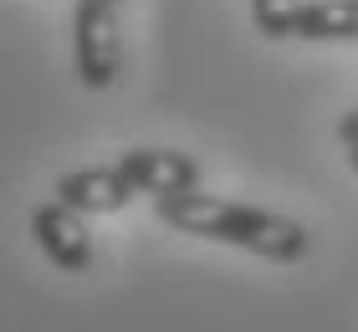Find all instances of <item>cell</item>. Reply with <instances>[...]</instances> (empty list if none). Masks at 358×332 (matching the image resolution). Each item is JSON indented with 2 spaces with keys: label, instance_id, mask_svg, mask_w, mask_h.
<instances>
[{
  "label": "cell",
  "instance_id": "obj_6",
  "mask_svg": "<svg viewBox=\"0 0 358 332\" xmlns=\"http://www.w3.org/2000/svg\"><path fill=\"white\" fill-rule=\"evenodd\" d=\"M297 41H358V0H302L292 15Z\"/></svg>",
  "mask_w": 358,
  "mask_h": 332
},
{
  "label": "cell",
  "instance_id": "obj_3",
  "mask_svg": "<svg viewBox=\"0 0 358 332\" xmlns=\"http://www.w3.org/2000/svg\"><path fill=\"white\" fill-rule=\"evenodd\" d=\"M31 236H36L41 256L67 276H83L92 266V230H87V215H77L72 205H36L31 210Z\"/></svg>",
  "mask_w": 358,
  "mask_h": 332
},
{
  "label": "cell",
  "instance_id": "obj_5",
  "mask_svg": "<svg viewBox=\"0 0 358 332\" xmlns=\"http://www.w3.org/2000/svg\"><path fill=\"white\" fill-rule=\"evenodd\" d=\"M52 194L62 199V205H72L77 215H113V210H123L138 189L128 185V174L118 169V164H103V169H72V174H62Z\"/></svg>",
  "mask_w": 358,
  "mask_h": 332
},
{
  "label": "cell",
  "instance_id": "obj_7",
  "mask_svg": "<svg viewBox=\"0 0 358 332\" xmlns=\"http://www.w3.org/2000/svg\"><path fill=\"white\" fill-rule=\"evenodd\" d=\"M302 0H251V15H256V31L266 41H292V15H297Z\"/></svg>",
  "mask_w": 358,
  "mask_h": 332
},
{
  "label": "cell",
  "instance_id": "obj_9",
  "mask_svg": "<svg viewBox=\"0 0 358 332\" xmlns=\"http://www.w3.org/2000/svg\"><path fill=\"white\" fill-rule=\"evenodd\" d=\"M348 164H353V174H358V143H353V148H348Z\"/></svg>",
  "mask_w": 358,
  "mask_h": 332
},
{
  "label": "cell",
  "instance_id": "obj_8",
  "mask_svg": "<svg viewBox=\"0 0 358 332\" xmlns=\"http://www.w3.org/2000/svg\"><path fill=\"white\" fill-rule=\"evenodd\" d=\"M338 138H343V148H353V143H358V108L338 118Z\"/></svg>",
  "mask_w": 358,
  "mask_h": 332
},
{
  "label": "cell",
  "instance_id": "obj_4",
  "mask_svg": "<svg viewBox=\"0 0 358 332\" xmlns=\"http://www.w3.org/2000/svg\"><path fill=\"white\" fill-rule=\"evenodd\" d=\"M118 169L128 174V185L138 194H154V199L200 189V164L189 154H174V148H128Z\"/></svg>",
  "mask_w": 358,
  "mask_h": 332
},
{
  "label": "cell",
  "instance_id": "obj_2",
  "mask_svg": "<svg viewBox=\"0 0 358 332\" xmlns=\"http://www.w3.org/2000/svg\"><path fill=\"white\" fill-rule=\"evenodd\" d=\"M72 66L83 87L108 92L123 66V36H118V0H77L72 10Z\"/></svg>",
  "mask_w": 358,
  "mask_h": 332
},
{
  "label": "cell",
  "instance_id": "obj_1",
  "mask_svg": "<svg viewBox=\"0 0 358 332\" xmlns=\"http://www.w3.org/2000/svg\"><path fill=\"white\" fill-rule=\"evenodd\" d=\"M154 205H159V220L174 225L179 236L236 245V251H251V256L276 261V266L307 261V251H313V236H307L302 220L276 215V210H262V205H236V199L200 194V189L164 194V199H154Z\"/></svg>",
  "mask_w": 358,
  "mask_h": 332
}]
</instances>
